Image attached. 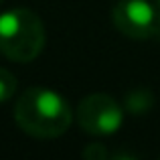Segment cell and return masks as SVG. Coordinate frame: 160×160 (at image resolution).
<instances>
[{"instance_id": "obj_3", "label": "cell", "mask_w": 160, "mask_h": 160, "mask_svg": "<svg viewBox=\"0 0 160 160\" xmlns=\"http://www.w3.org/2000/svg\"><path fill=\"white\" fill-rule=\"evenodd\" d=\"M113 27L128 39H152L160 35V10L150 0H118L112 8Z\"/></svg>"}, {"instance_id": "obj_5", "label": "cell", "mask_w": 160, "mask_h": 160, "mask_svg": "<svg viewBox=\"0 0 160 160\" xmlns=\"http://www.w3.org/2000/svg\"><path fill=\"white\" fill-rule=\"evenodd\" d=\"M154 106V95L148 89H134L126 95V109L134 116L148 113Z\"/></svg>"}, {"instance_id": "obj_1", "label": "cell", "mask_w": 160, "mask_h": 160, "mask_svg": "<svg viewBox=\"0 0 160 160\" xmlns=\"http://www.w3.org/2000/svg\"><path fill=\"white\" fill-rule=\"evenodd\" d=\"M14 122L24 134L41 140L59 138L69 130L73 112L63 95L47 87L22 91L14 106Z\"/></svg>"}, {"instance_id": "obj_8", "label": "cell", "mask_w": 160, "mask_h": 160, "mask_svg": "<svg viewBox=\"0 0 160 160\" xmlns=\"http://www.w3.org/2000/svg\"><path fill=\"white\" fill-rule=\"evenodd\" d=\"M154 4H156V6H158V10H160V0H154Z\"/></svg>"}, {"instance_id": "obj_7", "label": "cell", "mask_w": 160, "mask_h": 160, "mask_svg": "<svg viewBox=\"0 0 160 160\" xmlns=\"http://www.w3.org/2000/svg\"><path fill=\"white\" fill-rule=\"evenodd\" d=\"M108 154V150L103 148L102 144H89L85 150H83V156L85 158H91V160H99V158H103Z\"/></svg>"}, {"instance_id": "obj_9", "label": "cell", "mask_w": 160, "mask_h": 160, "mask_svg": "<svg viewBox=\"0 0 160 160\" xmlns=\"http://www.w3.org/2000/svg\"><path fill=\"white\" fill-rule=\"evenodd\" d=\"M2 2H4V0H0V4H2Z\"/></svg>"}, {"instance_id": "obj_2", "label": "cell", "mask_w": 160, "mask_h": 160, "mask_svg": "<svg viewBox=\"0 0 160 160\" xmlns=\"http://www.w3.org/2000/svg\"><path fill=\"white\" fill-rule=\"evenodd\" d=\"M45 24L28 8H12L0 14V55L14 63L37 59L45 47Z\"/></svg>"}, {"instance_id": "obj_4", "label": "cell", "mask_w": 160, "mask_h": 160, "mask_svg": "<svg viewBox=\"0 0 160 160\" xmlns=\"http://www.w3.org/2000/svg\"><path fill=\"white\" fill-rule=\"evenodd\" d=\"M77 124L87 134L109 136L124 124V108L108 93H89L77 106Z\"/></svg>"}, {"instance_id": "obj_6", "label": "cell", "mask_w": 160, "mask_h": 160, "mask_svg": "<svg viewBox=\"0 0 160 160\" xmlns=\"http://www.w3.org/2000/svg\"><path fill=\"white\" fill-rule=\"evenodd\" d=\"M16 93V77L8 69L0 67V103L8 102Z\"/></svg>"}]
</instances>
